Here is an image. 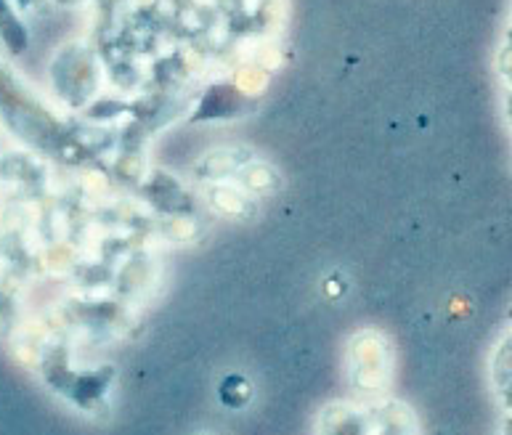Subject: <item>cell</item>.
Here are the masks:
<instances>
[{"label": "cell", "mask_w": 512, "mask_h": 435, "mask_svg": "<svg viewBox=\"0 0 512 435\" xmlns=\"http://www.w3.org/2000/svg\"><path fill=\"white\" fill-rule=\"evenodd\" d=\"M0 123L24 144L59 154L69 146V128L0 62Z\"/></svg>", "instance_id": "1"}, {"label": "cell", "mask_w": 512, "mask_h": 435, "mask_svg": "<svg viewBox=\"0 0 512 435\" xmlns=\"http://www.w3.org/2000/svg\"><path fill=\"white\" fill-rule=\"evenodd\" d=\"M99 64L83 43H67L51 62V85L59 99L72 109L85 107L99 91Z\"/></svg>", "instance_id": "2"}, {"label": "cell", "mask_w": 512, "mask_h": 435, "mask_svg": "<svg viewBox=\"0 0 512 435\" xmlns=\"http://www.w3.org/2000/svg\"><path fill=\"white\" fill-rule=\"evenodd\" d=\"M247 107V96L231 83H215L205 91L194 109V123H210V120H231L242 115Z\"/></svg>", "instance_id": "3"}, {"label": "cell", "mask_w": 512, "mask_h": 435, "mask_svg": "<svg viewBox=\"0 0 512 435\" xmlns=\"http://www.w3.org/2000/svg\"><path fill=\"white\" fill-rule=\"evenodd\" d=\"M0 43L11 56L24 54L30 48V30L11 0H0Z\"/></svg>", "instance_id": "4"}, {"label": "cell", "mask_w": 512, "mask_h": 435, "mask_svg": "<svg viewBox=\"0 0 512 435\" xmlns=\"http://www.w3.org/2000/svg\"><path fill=\"white\" fill-rule=\"evenodd\" d=\"M11 3H14L19 14H32V11H38L43 6V0H11Z\"/></svg>", "instance_id": "5"}, {"label": "cell", "mask_w": 512, "mask_h": 435, "mask_svg": "<svg viewBox=\"0 0 512 435\" xmlns=\"http://www.w3.org/2000/svg\"><path fill=\"white\" fill-rule=\"evenodd\" d=\"M56 3H62V6H77V3H83V0H56Z\"/></svg>", "instance_id": "6"}, {"label": "cell", "mask_w": 512, "mask_h": 435, "mask_svg": "<svg viewBox=\"0 0 512 435\" xmlns=\"http://www.w3.org/2000/svg\"><path fill=\"white\" fill-rule=\"evenodd\" d=\"M502 435H512V420L507 422V428H505V433H502Z\"/></svg>", "instance_id": "7"}]
</instances>
